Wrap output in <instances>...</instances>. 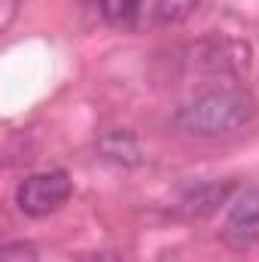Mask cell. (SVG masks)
I'll return each instance as SVG.
<instances>
[{"label":"cell","instance_id":"obj_3","mask_svg":"<svg viewBox=\"0 0 259 262\" xmlns=\"http://www.w3.org/2000/svg\"><path fill=\"white\" fill-rule=\"evenodd\" d=\"M259 238V189H244L232 201L229 216L223 223V241L235 250L250 247Z\"/></svg>","mask_w":259,"mask_h":262},{"label":"cell","instance_id":"obj_6","mask_svg":"<svg viewBox=\"0 0 259 262\" xmlns=\"http://www.w3.org/2000/svg\"><path fill=\"white\" fill-rule=\"evenodd\" d=\"M98 149L107 156V159H113V162H137V143H134V137L125 134V131H107L104 137H101V143H98Z\"/></svg>","mask_w":259,"mask_h":262},{"label":"cell","instance_id":"obj_2","mask_svg":"<svg viewBox=\"0 0 259 262\" xmlns=\"http://www.w3.org/2000/svg\"><path fill=\"white\" fill-rule=\"evenodd\" d=\"M70 192H73V183H70L67 171H40L18 183L15 201H18L21 213L46 216V213H55L70 198Z\"/></svg>","mask_w":259,"mask_h":262},{"label":"cell","instance_id":"obj_1","mask_svg":"<svg viewBox=\"0 0 259 262\" xmlns=\"http://www.w3.org/2000/svg\"><path fill=\"white\" fill-rule=\"evenodd\" d=\"M256 116V101L238 85H220L195 95L174 113V125L192 137H223L244 128Z\"/></svg>","mask_w":259,"mask_h":262},{"label":"cell","instance_id":"obj_8","mask_svg":"<svg viewBox=\"0 0 259 262\" xmlns=\"http://www.w3.org/2000/svg\"><path fill=\"white\" fill-rule=\"evenodd\" d=\"M0 262H34V247L25 244V241H15V244H6Z\"/></svg>","mask_w":259,"mask_h":262},{"label":"cell","instance_id":"obj_4","mask_svg":"<svg viewBox=\"0 0 259 262\" xmlns=\"http://www.w3.org/2000/svg\"><path fill=\"white\" fill-rule=\"evenodd\" d=\"M229 192H232L229 183H201L189 192H183L177 210L186 213V216H204V213L217 210V204H223L229 198Z\"/></svg>","mask_w":259,"mask_h":262},{"label":"cell","instance_id":"obj_7","mask_svg":"<svg viewBox=\"0 0 259 262\" xmlns=\"http://www.w3.org/2000/svg\"><path fill=\"white\" fill-rule=\"evenodd\" d=\"M198 6H201V0H156L153 15H156L159 25L168 28V25H180V21H186Z\"/></svg>","mask_w":259,"mask_h":262},{"label":"cell","instance_id":"obj_9","mask_svg":"<svg viewBox=\"0 0 259 262\" xmlns=\"http://www.w3.org/2000/svg\"><path fill=\"white\" fill-rule=\"evenodd\" d=\"M85 262H125V259L116 256V253H110V250H101V253H92Z\"/></svg>","mask_w":259,"mask_h":262},{"label":"cell","instance_id":"obj_5","mask_svg":"<svg viewBox=\"0 0 259 262\" xmlns=\"http://www.w3.org/2000/svg\"><path fill=\"white\" fill-rule=\"evenodd\" d=\"M140 3L143 0H98L101 6V15L113 25V28H122V31H131L140 18Z\"/></svg>","mask_w":259,"mask_h":262}]
</instances>
